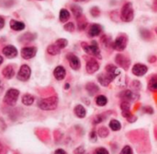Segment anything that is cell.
Segmentation results:
<instances>
[{"mask_svg":"<svg viewBox=\"0 0 157 154\" xmlns=\"http://www.w3.org/2000/svg\"><path fill=\"white\" fill-rule=\"evenodd\" d=\"M38 106L42 111H52L58 106V98L56 96H51L39 101Z\"/></svg>","mask_w":157,"mask_h":154,"instance_id":"cell-1","label":"cell"},{"mask_svg":"<svg viewBox=\"0 0 157 154\" xmlns=\"http://www.w3.org/2000/svg\"><path fill=\"white\" fill-rule=\"evenodd\" d=\"M134 18V11L132 3H126L121 11V18L124 22H130Z\"/></svg>","mask_w":157,"mask_h":154,"instance_id":"cell-2","label":"cell"},{"mask_svg":"<svg viewBox=\"0 0 157 154\" xmlns=\"http://www.w3.org/2000/svg\"><path fill=\"white\" fill-rule=\"evenodd\" d=\"M82 48L85 50V52L86 54H88L89 55L95 56V57H98L101 58V55H100V50L98 48V45L97 43V42L93 41V43L91 44H88L86 43H81Z\"/></svg>","mask_w":157,"mask_h":154,"instance_id":"cell-3","label":"cell"},{"mask_svg":"<svg viewBox=\"0 0 157 154\" xmlns=\"http://www.w3.org/2000/svg\"><path fill=\"white\" fill-rule=\"evenodd\" d=\"M19 96V91L16 89H10L6 91V93L4 96V103L9 106L16 105L17 99Z\"/></svg>","mask_w":157,"mask_h":154,"instance_id":"cell-4","label":"cell"},{"mask_svg":"<svg viewBox=\"0 0 157 154\" xmlns=\"http://www.w3.org/2000/svg\"><path fill=\"white\" fill-rule=\"evenodd\" d=\"M127 44H128V37L125 34H121L116 38L115 42L112 43V47L115 50L121 52L126 48Z\"/></svg>","mask_w":157,"mask_h":154,"instance_id":"cell-5","label":"cell"},{"mask_svg":"<svg viewBox=\"0 0 157 154\" xmlns=\"http://www.w3.org/2000/svg\"><path fill=\"white\" fill-rule=\"evenodd\" d=\"M31 74L30 67L27 65H22L19 68V71L17 73V79L20 81H27Z\"/></svg>","mask_w":157,"mask_h":154,"instance_id":"cell-6","label":"cell"},{"mask_svg":"<svg viewBox=\"0 0 157 154\" xmlns=\"http://www.w3.org/2000/svg\"><path fill=\"white\" fill-rule=\"evenodd\" d=\"M115 61H116V63H117L121 67H122L123 69H125V70H128V69H129L130 65H131V60H130L127 56L119 54V55H116Z\"/></svg>","mask_w":157,"mask_h":154,"instance_id":"cell-7","label":"cell"},{"mask_svg":"<svg viewBox=\"0 0 157 154\" xmlns=\"http://www.w3.org/2000/svg\"><path fill=\"white\" fill-rule=\"evenodd\" d=\"M115 78H116V77H115L114 75L109 74V73H108V72L102 73V74H100V75L98 76V79L99 83H100L102 86H104V87L109 86V85L110 84V82H111Z\"/></svg>","mask_w":157,"mask_h":154,"instance_id":"cell-8","label":"cell"},{"mask_svg":"<svg viewBox=\"0 0 157 154\" xmlns=\"http://www.w3.org/2000/svg\"><path fill=\"white\" fill-rule=\"evenodd\" d=\"M66 58H67V60L69 61L70 67H71L74 70H78V69L80 68L81 63H80L79 58H78L75 55H74V54H72V53L67 54Z\"/></svg>","mask_w":157,"mask_h":154,"instance_id":"cell-9","label":"cell"},{"mask_svg":"<svg viewBox=\"0 0 157 154\" xmlns=\"http://www.w3.org/2000/svg\"><path fill=\"white\" fill-rule=\"evenodd\" d=\"M37 54L36 47H24L21 50V56L24 59H31Z\"/></svg>","mask_w":157,"mask_h":154,"instance_id":"cell-10","label":"cell"},{"mask_svg":"<svg viewBox=\"0 0 157 154\" xmlns=\"http://www.w3.org/2000/svg\"><path fill=\"white\" fill-rule=\"evenodd\" d=\"M86 69L87 71V73L89 74H94L96 71H98L99 69V64L98 62L94 59V58H90L87 63H86Z\"/></svg>","mask_w":157,"mask_h":154,"instance_id":"cell-11","label":"cell"},{"mask_svg":"<svg viewBox=\"0 0 157 154\" xmlns=\"http://www.w3.org/2000/svg\"><path fill=\"white\" fill-rule=\"evenodd\" d=\"M2 53L7 58H14L17 55V50L13 45H6L2 49Z\"/></svg>","mask_w":157,"mask_h":154,"instance_id":"cell-12","label":"cell"},{"mask_svg":"<svg viewBox=\"0 0 157 154\" xmlns=\"http://www.w3.org/2000/svg\"><path fill=\"white\" fill-rule=\"evenodd\" d=\"M120 97L123 100V101H136L139 99V95L137 93L132 92L130 90H126L124 91H122L120 94Z\"/></svg>","mask_w":157,"mask_h":154,"instance_id":"cell-13","label":"cell"},{"mask_svg":"<svg viewBox=\"0 0 157 154\" xmlns=\"http://www.w3.org/2000/svg\"><path fill=\"white\" fill-rule=\"evenodd\" d=\"M147 70H148V67L145 65H143V64H135L133 66V67H132V73L135 76H138V77L145 75Z\"/></svg>","mask_w":157,"mask_h":154,"instance_id":"cell-14","label":"cell"},{"mask_svg":"<svg viewBox=\"0 0 157 154\" xmlns=\"http://www.w3.org/2000/svg\"><path fill=\"white\" fill-rule=\"evenodd\" d=\"M102 32V27L99 24H92L88 30L89 37H96L98 36Z\"/></svg>","mask_w":157,"mask_h":154,"instance_id":"cell-15","label":"cell"},{"mask_svg":"<svg viewBox=\"0 0 157 154\" xmlns=\"http://www.w3.org/2000/svg\"><path fill=\"white\" fill-rule=\"evenodd\" d=\"M53 75H54V78L57 79V80H63L64 78H65V75H66V71L64 69L63 67L62 66H58L55 67L54 71H53Z\"/></svg>","mask_w":157,"mask_h":154,"instance_id":"cell-16","label":"cell"},{"mask_svg":"<svg viewBox=\"0 0 157 154\" xmlns=\"http://www.w3.org/2000/svg\"><path fill=\"white\" fill-rule=\"evenodd\" d=\"M74 113H75V116L78 117V118H80V119L85 118V117L86 116V108H85L83 105H81V104H78V105H76V106L75 107Z\"/></svg>","mask_w":157,"mask_h":154,"instance_id":"cell-17","label":"cell"},{"mask_svg":"<svg viewBox=\"0 0 157 154\" xmlns=\"http://www.w3.org/2000/svg\"><path fill=\"white\" fill-rule=\"evenodd\" d=\"M86 91L88 92V94H89V95H91V96L96 95V94L99 91V88H98V86L97 84L93 83V82H89V83H87V84H86Z\"/></svg>","mask_w":157,"mask_h":154,"instance_id":"cell-18","label":"cell"},{"mask_svg":"<svg viewBox=\"0 0 157 154\" xmlns=\"http://www.w3.org/2000/svg\"><path fill=\"white\" fill-rule=\"evenodd\" d=\"M10 28L13 30H16V31H19V30H22L25 29V24L21 21H17V20H15V19H12L10 20Z\"/></svg>","mask_w":157,"mask_h":154,"instance_id":"cell-19","label":"cell"},{"mask_svg":"<svg viewBox=\"0 0 157 154\" xmlns=\"http://www.w3.org/2000/svg\"><path fill=\"white\" fill-rule=\"evenodd\" d=\"M2 75L4 76V78L9 79H12L15 75V70H14V67L12 66H6L3 70H2Z\"/></svg>","mask_w":157,"mask_h":154,"instance_id":"cell-20","label":"cell"},{"mask_svg":"<svg viewBox=\"0 0 157 154\" xmlns=\"http://www.w3.org/2000/svg\"><path fill=\"white\" fill-rule=\"evenodd\" d=\"M105 71L108 72V73H109V74L114 75L115 77H117V76H119V75L121 74L119 68H118L116 66H114V65H108V66L105 67Z\"/></svg>","mask_w":157,"mask_h":154,"instance_id":"cell-21","label":"cell"},{"mask_svg":"<svg viewBox=\"0 0 157 154\" xmlns=\"http://www.w3.org/2000/svg\"><path fill=\"white\" fill-rule=\"evenodd\" d=\"M35 38H36V35H35V34H32V33L28 32V33L23 34V35L19 38V41H20L21 43H28L32 42Z\"/></svg>","mask_w":157,"mask_h":154,"instance_id":"cell-22","label":"cell"},{"mask_svg":"<svg viewBox=\"0 0 157 154\" xmlns=\"http://www.w3.org/2000/svg\"><path fill=\"white\" fill-rule=\"evenodd\" d=\"M59 18H60V21L61 22H66L69 18H70V12L65 9V8H63L60 10V16H59Z\"/></svg>","mask_w":157,"mask_h":154,"instance_id":"cell-23","label":"cell"},{"mask_svg":"<svg viewBox=\"0 0 157 154\" xmlns=\"http://www.w3.org/2000/svg\"><path fill=\"white\" fill-rule=\"evenodd\" d=\"M21 101H22V103H23V104H25V105H27V106H29V105H31V104L34 103V97H33L32 95L27 93V94H24V95L22 96Z\"/></svg>","mask_w":157,"mask_h":154,"instance_id":"cell-24","label":"cell"},{"mask_svg":"<svg viewBox=\"0 0 157 154\" xmlns=\"http://www.w3.org/2000/svg\"><path fill=\"white\" fill-rule=\"evenodd\" d=\"M47 52H48V54L51 55H58V54L61 52V49L54 43V44H51V45L48 46Z\"/></svg>","mask_w":157,"mask_h":154,"instance_id":"cell-25","label":"cell"},{"mask_svg":"<svg viewBox=\"0 0 157 154\" xmlns=\"http://www.w3.org/2000/svg\"><path fill=\"white\" fill-rule=\"evenodd\" d=\"M109 128L113 131H119L121 129V124L117 119H112L109 122Z\"/></svg>","mask_w":157,"mask_h":154,"instance_id":"cell-26","label":"cell"},{"mask_svg":"<svg viewBox=\"0 0 157 154\" xmlns=\"http://www.w3.org/2000/svg\"><path fill=\"white\" fill-rule=\"evenodd\" d=\"M97 134L98 135V137H100L101 139H105L109 135V130L106 128V127H101L98 129Z\"/></svg>","mask_w":157,"mask_h":154,"instance_id":"cell-27","label":"cell"},{"mask_svg":"<svg viewBox=\"0 0 157 154\" xmlns=\"http://www.w3.org/2000/svg\"><path fill=\"white\" fill-rule=\"evenodd\" d=\"M148 89L151 91H156L157 90V77L156 76H153V78L150 79L149 83H148Z\"/></svg>","mask_w":157,"mask_h":154,"instance_id":"cell-28","label":"cell"},{"mask_svg":"<svg viewBox=\"0 0 157 154\" xmlns=\"http://www.w3.org/2000/svg\"><path fill=\"white\" fill-rule=\"evenodd\" d=\"M71 11L73 12L74 16H75L76 18L82 16V8H81L79 6H77V5L71 6Z\"/></svg>","mask_w":157,"mask_h":154,"instance_id":"cell-29","label":"cell"},{"mask_svg":"<svg viewBox=\"0 0 157 154\" xmlns=\"http://www.w3.org/2000/svg\"><path fill=\"white\" fill-rule=\"evenodd\" d=\"M96 103L98 106H105L108 103V99L104 95H98L96 98Z\"/></svg>","mask_w":157,"mask_h":154,"instance_id":"cell-30","label":"cell"},{"mask_svg":"<svg viewBox=\"0 0 157 154\" xmlns=\"http://www.w3.org/2000/svg\"><path fill=\"white\" fill-rule=\"evenodd\" d=\"M77 21H78V29L79 30H84L86 27V25H87V22L86 20V18L83 17V16L77 18Z\"/></svg>","mask_w":157,"mask_h":154,"instance_id":"cell-31","label":"cell"},{"mask_svg":"<svg viewBox=\"0 0 157 154\" xmlns=\"http://www.w3.org/2000/svg\"><path fill=\"white\" fill-rule=\"evenodd\" d=\"M55 44L62 50V49H63L64 47H66L67 46V44H68V42H67V40L66 39H58L57 41H56V43H55Z\"/></svg>","mask_w":157,"mask_h":154,"instance_id":"cell-32","label":"cell"},{"mask_svg":"<svg viewBox=\"0 0 157 154\" xmlns=\"http://www.w3.org/2000/svg\"><path fill=\"white\" fill-rule=\"evenodd\" d=\"M101 42H102L103 45L106 46V47H109V45L112 46V42H111V40H110V38L108 37V36H106V35H104V36L101 38Z\"/></svg>","mask_w":157,"mask_h":154,"instance_id":"cell-33","label":"cell"},{"mask_svg":"<svg viewBox=\"0 0 157 154\" xmlns=\"http://www.w3.org/2000/svg\"><path fill=\"white\" fill-rule=\"evenodd\" d=\"M105 118H107V116L105 117V116H103V115H98V116H96L94 117V119H93V124H94V125H98V124L103 122V121L105 120Z\"/></svg>","mask_w":157,"mask_h":154,"instance_id":"cell-34","label":"cell"},{"mask_svg":"<svg viewBox=\"0 0 157 154\" xmlns=\"http://www.w3.org/2000/svg\"><path fill=\"white\" fill-rule=\"evenodd\" d=\"M120 154H133V151H132L131 146L126 145V146H124L122 148V150L121 151Z\"/></svg>","mask_w":157,"mask_h":154,"instance_id":"cell-35","label":"cell"},{"mask_svg":"<svg viewBox=\"0 0 157 154\" xmlns=\"http://www.w3.org/2000/svg\"><path fill=\"white\" fill-rule=\"evenodd\" d=\"M64 30L66 31H69V32H72L75 30V24L73 22H68L64 25Z\"/></svg>","mask_w":157,"mask_h":154,"instance_id":"cell-36","label":"cell"},{"mask_svg":"<svg viewBox=\"0 0 157 154\" xmlns=\"http://www.w3.org/2000/svg\"><path fill=\"white\" fill-rule=\"evenodd\" d=\"M141 33H142V37L144 40H150L151 39V32L147 30H141Z\"/></svg>","mask_w":157,"mask_h":154,"instance_id":"cell-37","label":"cell"},{"mask_svg":"<svg viewBox=\"0 0 157 154\" xmlns=\"http://www.w3.org/2000/svg\"><path fill=\"white\" fill-rule=\"evenodd\" d=\"M121 108L122 111H129L130 108H131V105L130 103H128V101H123L121 103Z\"/></svg>","mask_w":157,"mask_h":154,"instance_id":"cell-38","label":"cell"},{"mask_svg":"<svg viewBox=\"0 0 157 154\" xmlns=\"http://www.w3.org/2000/svg\"><path fill=\"white\" fill-rule=\"evenodd\" d=\"M90 12H91V15H92L93 17H98V16L100 15V10H99V8L97 7V6L92 7V8L90 9Z\"/></svg>","mask_w":157,"mask_h":154,"instance_id":"cell-39","label":"cell"},{"mask_svg":"<svg viewBox=\"0 0 157 154\" xmlns=\"http://www.w3.org/2000/svg\"><path fill=\"white\" fill-rule=\"evenodd\" d=\"M94 154H109V151H108L107 149H105V148H98V149L95 151Z\"/></svg>","mask_w":157,"mask_h":154,"instance_id":"cell-40","label":"cell"},{"mask_svg":"<svg viewBox=\"0 0 157 154\" xmlns=\"http://www.w3.org/2000/svg\"><path fill=\"white\" fill-rule=\"evenodd\" d=\"M89 139H90V140L91 141H97V139H98V134H97V131H95V130H93V131H91L90 132V134H89Z\"/></svg>","mask_w":157,"mask_h":154,"instance_id":"cell-41","label":"cell"},{"mask_svg":"<svg viewBox=\"0 0 157 154\" xmlns=\"http://www.w3.org/2000/svg\"><path fill=\"white\" fill-rule=\"evenodd\" d=\"M143 111L146 114H149V115H153L154 114V109L151 107V106H145L143 108Z\"/></svg>","mask_w":157,"mask_h":154,"instance_id":"cell-42","label":"cell"},{"mask_svg":"<svg viewBox=\"0 0 157 154\" xmlns=\"http://www.w3.org/2000/svg\"><path fill=\"white\" fill-rule=\"evenodd\" d=\"M74 152H75V154H86V151H85V148L84 147L80 146L77 149H75Z\"/></svg>","mask_w":157,"mask_h":154,"instance_id":"cell-43","label":"cell"},{"mask_svg":"<svg viewBox=\"0 0 157 154\" xmlns=\"http://www.w3.org/2000/svg\"><path fill=\"white\" fill-rule=\"evenodd\" d=\"M132 116V112H131V110H129V111H122V116L124 117V118H129V117H131Z\"/></svg>","mask_w":157,"mask_h":154,"instance_id":"cell-44","label":"cell"},{"mask_svg":"<svg viewBox=\"0 0 157 154\" xmlns=\"http://www.w3.org/2000/svg\"><path fill=\"white\" fill-rule=\"evenodd\" d=\"M132 86L135 89V90H140L141 89V83L138 80H134L132 84Z\"/></svg>","mask_w":157,"mask_h":154,"instance_id":"cell-45","label":"cell"},{"mask_svg":"<svg viewBox=\"0 0 157 154\" xmlns=\"http://www.w3.org/2000/svg\"><path fill=\"white\" fill-rule=\"evenodd\" d=\"M127 120H128V122H129V123H134V122L137 120V117H136L135 116H133V115H132L131 117L127 118Z\"/></svg>","mask_w":157,"mask_h":154,"instance_id":"cell-46","label":"cell"},{"mask_svg":"<svg viewBox=\"0 0 157 154\" xmlns=\"http://www.w3.org/2000/svg\"><path fill=\"white\" fill-rule=\"evenodd\" d=\"M53 154H67V153H66V152H65L64 150H63V149H58V150H56V151L54 152V153Z\"/></svg>","mask_w":157,"mask_h":154,"instance_id":"cell-47","label":"cell"},{"mask_svg":"<svg viewBox=\"0 0 157 154\" xmlns=\"http://www.w3.org/2000/svg\"><path fill=\"white\" fill-rule=\"evenodd\" d=\"M4 26H5V19H4V18H3V17H1V16H0V30H1V29H3V28H4Z\"/></svg>","mask_w":157,"mask_h":154,"instance_id":"cell-48","label":"cell"},{"mask_svg":"<svg viewBox=\"0 0 157 154\" xmlns=\"http://www.w3.org/2000/svg\"><path fill=\"white\" fill-rule=\"evenodd\" d=\"M155 60H156V57H155V55H153V56H151V57L149 58V62H150V63H154V62H155Z\"/></svg>","mask_w":157,"mask_h":154,"instance_id":"cell-49","label":"cell"},{"mask_svg":"<svg viewBox=\"0 0 157 154\" xmlns=\"http://www.w3.org/2000/svg\"><path fill=\"white\" fill-rule=\"evenodd\" d=\"M4 88H5V87H4V83H3V82L0 80V94L3 92V91H4Z\"/></svg>","mask_w":157,"mask_h":154,"instance_id":"cell-50","label":"cell"},{"mask_svg":"<svg viewBox=\"0 0 157 154\" xmlns=\"http://www.w3.org/2000/svg\"><path fill=\"white\" fill-rule=\"evenodd\" d=\"M3 61H4V60H3V56H1V55H0V65L3 63Z\"/></svg>","mask_w":157,"mask_h":154,"instance_id":"cell-51","label":"cell"},{"mask_svg":"<svg viewBox=\"0 0 157 154\" xmlns=\"http://www.w3.org/2000/svg\"><path fill=\"white\" fill-rule=\"evenodd\" d=\"M68 88H70V85L69 84H65V89H68Z\"/></svg>","mask_w":157,"mask_h":154,"instance_id":"cell-52","label":"cell"},{"mask_svg":"<svg viewBox=\"0 0 157 154\" xmlns=\"http://www.w3.org/2000/svg\"><path fill=\"white\" fill-rule=\"evenodd\" d=\"M76 2H84V1H87V0H75Z\"/></svg>","mask_w":157,"mask_h":154,"instance_id":"cell-53","label":"cell"},{"mask_svg":"<svg viewBox=\"0 0 157 154\" xmlns=\"http://www.w3.org/2000/svg\"><path fill=\"white\" fill-rule=\"evenodd\" d=\"M1 151H2V146H1V144H0V152H1Z\"/></svg>","mask_w":157,"mask_h":154,"instance_id":"cell-54","label":"cell"}]
</instances>
